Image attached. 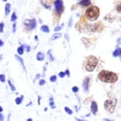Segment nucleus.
Instances as JSON below:
<instances>
[{"mask_svg":"<svg viewBox=\"0 0 121 121\" xmlns=\"http://www.w3.org/2000/svg\"><path fill=\"white\" fill-rule=\"evenodd\" d=\"M98 78H99V80H101L103 82L113 83L117 80V75L113 72H111V71L102 70L98 73Z\"/></svg>","mask_w":121,"mask_h":121,"instance_id":"obj_1","label":"nucleus"},{"mask_svg":"<svg viewBox=\"0 0 121 121\" xmlns=\"http://www.w3.org/2000/svg\"><path fill=\"white\" fill-rule=\"evenodd\" d=\"M85 16L87 17V19H89L91 21L96 20L99 16V9L95 6H91L90 8L87 9V10L85 12Z\"/></svg>","mask_w":121,"mask_h":121,"instance_id":"obj_2","label":"nucleus"},{"mask_svg":"<svg viewBox=\"0 0 121 121\" xmlns=\"http://www.w3.org/2000/svg\"><path fill=\"white\" fill-rule=\"evenodd\" d=\"M97 59L95 57V56H89L87 57L86 59V61L84 63V67H85V70L88 71V72H92L95 70V68L96 67L97 65Z\"/></svg>","mask_w":121,"mask_h":121,"instance_id":"obj_3","label":"nucleus"},{"mask_svg":"<svg viewBox=\"0 0 121 121\" xmlns=\"http://www.w3.org/2000/svg\"><path fill=\"white\" fill-rule=\"evenodd\" d=\"M115 104H116V99L112 98V99H108L104 102V108L107 112H112L115 109Z\"/></svg>","mask_w":121,"mask_h":121,"instance_id":"obj_4","label":"nucleus"},{"mask_svg":"<svg viewBox=\"0 0 121 121\" xmlns=\"http://www.w3.org/2000/svg\"><path fill=\"white\" fill-rule=\"evenodd\" d=\"M24 26L27 30H33L37 26V22L35 19H26L24 21Z\"/></svg>","mask_w":121,"mask_h":121,"instance_id":"obj_5","label":"nucleus"},{"mask_svg":"<svg viewBox=\"0 0 121 121\" xmlns=\"http://www.w3.org/2000/svg\"><path fill=\"white\" fill-rule=\"evenodd\" d=\"M54 10L56 14L60 15L63 11V3L62 0H55L54 2Z\"/></svg>","mask_w":121,"mask_h":121,"instance_id":"obj_6","label":"nucleus"},{"mask_svg":"<svg viewBox=\"0 0 121 121\" xmlns=\"http://www.w3.org/2000/svg\"><path fill=\"white\" fill-rule=\"evenodd\" d=\"M90 80H91L90 77H86L84 78L83 82H82V88H83V91L85 93H88L89 92V83H90Z\"/></svg>","mask_w":121,"mask_h":121,"instance_id":"obj_7","label":"nucleus"},{"mask_svg":"<svg viewBox=\"0 0 121 121\" xmlns=\"http://www.w3.org/2000/svg\"><path fill=\"white\" fill-rule=\"evenodd\" d=\"M15 59L18 60V62L21 64V66H22V68H23V70L26 73V66H25V63H24V60H23V59L19 56V55H15Z\"/></svg>","mask_w":121,"mask_h":121,"instance_id":"obj_8","label":"nucleus"},{"mask_svg":"<svg viewBox=\"0 0 121 121\" xmlns=\"http://www.w3.org/2000/svg\"><path fill=\"white\" fill-rule=\"evenodd\" d=\"M91 112L93 114H96L97 112V104L95 101H92L91 103Z\"/></svg>","mask_w":121,"mask_h":121,"instance_id":"obj_9","label":"nucleus"},{"mask_svg":"<svg viewBox=\"0 0 121 121\" xmlns=\"http://www.w3.org/2000/svg\"><path fill=\"white\" fill-rule=\"evenodd\" d=\"M44 58H45V55H44V53L42 52V51H40V52H38V53L36 54V59H37V60H39V61H43V60H44Z\"/></svg>","mask_w":121,"mask_h":121,"instance_id":"obj_10","label":"nucleus"},{"mask_svg":"<svg viewBox=\"0 0 121 121\" xmlns=\"http://www.w3.org/2000/svg\"><path fill=\"white\" fill-rule=\"evenodd\" d=\"M23 100H24V95H21L20 96H17V97L15 98V104H17V105H21L22 102H23Z\"/></svg>","mask_w":121,"mask_h":121,"instance_id":"obj_11","label":"nucleus"},{"mask_svg":"<svg viewBox=\"0 0 121 121\" xmlns=\"http://www.w3.org/2000/svg\"><path fill=\"white\" fill-rule=\"evenodd\" d=\"M79 5L82 6V7L90 6V5H91V0H81V1L79 2Z\"/></svg>","mask_w":121,"mask_h":121,"instance_id":"obj_12","label":"nucleus"},{"mask_svg":"<svg viewBox=\"0 0 121 121\" xmlns=\"http://www.w3.org/2000/svg\"><path fill=\"white\" fill-rule=\"evenodd\" d=\"M52 50L51 49H49L48 51H47V53H46V55H47V58H48V60H50V61H54L55 60V58L53 57V55H52Z\"/></svg>","mask_w":121,"mask_h":121,"instance_id":"obj_13","label":"nucleus"},{"mask_svg":"<svg viewBox=\"0 0 121 121\" xmlns=\"http://www.w3.org/2000/svg\"><path fill=\"white\" fill-rule=\"evenodd\" d=\"M8 84H9V86L10 87V89H11V91H12V92H15V91H16L15 85L12 83V81H11V79H10V78H9V79H8Z\"/></svg>","mask_w":121,"mask_h":121,"instance_id":"obj_14","label":"nucleus"},{"mask_svg":"<svg viewBox=\"0 0 121 121\" xmlns=\"http://www.w3.org/2000/svg\"><path fill=\"white\" fill-rule=\"evenodd\" d=\"M24 52H25V48H24V47H23V45L21 44V45L17 48V53H18L17 55L21 56V55H23V54H24Z\"/></svg>","mask_w":121,"mask_h":121,"instance_id":"obj_15","label":"nucleus"},{"mask_svg":"<svg viewBox=\"0 0 121 121\" xmlns=\"http://www.w3.org/2000/svg\"><path fill=\"white\" fill-rule=\"evenodd\" d=\"M9 12H10V4H6V6H5V14L6 15H9Z\"/></svg>","mask_w":121,"mask_h":121,"instance_id":"obj_16","label":"nucleus"},{"mask_svg":"<svg viewBox=\"0 0 121 121\" xmlns=\"http://www.w3.org/2000/svg\"><path fill=\"white\" fill-rule=\"evenodd\" d=\"M41 31H43V32H45V33H48L50 30H49V27H48V26H46V25H43V26H41Z\"/></svg>","mask_w":121,"mask_h":121,"instance_id":"obj_17","label":"nucleus"},{"mask_svg":"<svg viewBox=\"0 0 121 121\" xmlns=\"http://www.w3.org/2000/svg\"><path fill=\"white\" fill-rule=\"evenodd\" d=\"M60 37H61V33L57 32V33H55V34H53V35H52L51 40H57V39H59V38H60Z\"/></svg>","mask_w":121,"mask_h":121,"instance_id":"obj_18","label":"nucleus"},{"mask_svg":"<svg viewBox=\"0 0 121 121\" xmlns=\"http://www.w3.org/2000/svg\"><path fill=\"white\" fill-rule=\"evenodd\" d=\"M114 57H116V56H119V57H121V48H117L114 52H113V54H112Z\"/></svg>","mask_w":121,"mask_h":121,"instance_id":"obj_19","label":"nucleus"},{"mask_svg":"<svg viewBox=\"0 0 121 121\" xmlns=\"http://www.w3.org/2000/svg\"><path fill=\"white\" fill-rule=\"evenodd\" d=\"M22 45H23V47L25 48V51H26V52H30V50H31V47H30V45H28V44H26V43H23Z\"/></svg>","mask_w":121,"mask_h":121,"instance_id":"obj_20","label":"nucleus"},{"mask_svg":"<svg viewBox=\"0 0 121 121\" xmlns=\"http://www.w3.org/2000/svg\"><path fill=\"white\" fill-rule=\"evenodd\" d=\"M16 19H17V15H16L15 12H13V13L11 14V18H10V20H11V22L15 23V22H16Z\"/></svg>","mask_w":121,"mask_h":121,"instance_id":"obj_21","label":"nucleus"},{"mask_svg":"<svg viewBox=\"0 0 121 121\" xmlns=\"http://www.w3.org/2000/svg\"><path fill=\"white\" fill-rule=\"evenodd\" d=\"M64 111H65V112H67L69 115H71L72 113H73V112H72V110L70 109V108H68V107H64Z\"/></svg>","mask_w":121,"mask_h":121,"instance_id":"obj_22","label":"nucleus"},{"mask_svg":"<svg viewBox=\"0 0 121 121\" xmlns=\"http://www.w3.org/2000/svg\"><path fill=\"white\" fill-rule=\"evenodd\" d=\"M62 26H63V24H61L60 26H57L54 28V31H55V32H58V31H60V30L62 28Z\"/></svg>","mask_w":121,"mask_h":121,"instance_id":"obj_23","label":"nucleus"},{"mask_svg":"<svg viewBox=\"0 0 121 121\" xmlns=\"http://www.w3.org/2000/svg\"><path fill=\"white\" fill-rule=\"evenodd\" d=\"M0 81L1 82H6V76L4 74H0Z\"/></svg>","mask_w":121,"mask_h":121,"instance_id":"obj_24","label":"nucleus"},{"mask_svg":"<svg viewBox=\"0 0 121 121\" xmlns=\"http://www.w3.org/2000/svg\"><path fill=\"white\" fill-rule=\"evenodd\" d=\"M49 80H50L51 82H55V81L57 80V76H56V75H53V76H51V77L49 78Z\"/></svg>","mask_w":121,"mask_h":121,"instance_id":"obj_25","label":"nucleus"},{"mask_svg":"<svg viewBox=\"0 0 121 121\" xmlns=\"http://www.w3.org/2000/svg\"><path fill=\"white\" fill-rule=\"evenodd\" d=\"M38 83H39V85H40V86H43V85L46 83V81H45V79H44V78H42V79H40V80H39V82H38Z\"/></svg>","mask_w":121,"mask_h":121,"instance_id":"obj_26","label":"nucleus"},{"mask_svg":"<svg viewBox=\"0 0 121 121\" xmlns=\"http://www.w3.org/2000/svg\"><path fill=\"white\" fill-rule=\"evenodd\" d=\"M49 107H50L51 109H55V108H56L55 102H54V101H50V102H49Z\"/></svg>","mask_w":121,"mask_h":121,"instance_id":"obj_27","label":"nucleus"},{"mask_svg":"<svg viewBox=\"0 0 121 121\" xmlns=\"http://www.w3.org/2000/svg\"><path fill=\"white\" fill-rule=\"evenodd\" d=\"M72 92L73 93H78V86H73L72 87Z\"/></svg>","mask_w":121,"mask_h":121,"instance_id":"obj_28","label":"nucleus"},{"mask_svg":"<svg viewBox=\"0 0 121 121\" xmlns=\"http://www.w3.org/2000/svg\"><path fill=\"white\" fill-rule=\"evenodd\" d=\"M3 31H4V23L1 22L0 23V33H3Z\"/></svg>","mask_w":121,"mask_h":121,"instance_id":"obj_29","label":"nucleus"},{"mask_svg":"<svg viewBox=\"0 0 121 121\" xmlns=\"http://www.w3.org/2000/svg\"><path fill=\"white\" fill-rule=\"evenodd\" d=\"M58 76H59V77H60V78H64V77H65V73L61 71V72H60V73L58 74Z\"/></svg>","mask_w":121,"mask_h":121,"instance_id":"obj_30","label":"nucleus"},{"mask_svg":"<svg viewBox=\"0 0 121 121\" xmlns=\"http://www.w3.org/2000/svg\"><path fill=\"white\" fill-rule=\"evenodd\" d=\"M64 73H65V76H67V77H70V71H69V69H68V68H66V69H65Z\"/></svg>","mask_w":121,"mask_h":121,"instance_id":"obj_31","label":"nucleus"},{"mask_svg":"<svg viewBox=\"0 0 121 121\" xmlns=\"http://www.w3.org/2000/svg\"><path fill=\"white\" fill-rule=\"evenodd\" d=\"M16 31V23H13V25H12V32L14 33Z\"/></svg>","mask_w":121,"mask_h":121,"instance_id":"obj_32","label":"nucleus"},{"mask_svg":"<svg viewBox=\"0 0 121 121\" xmlns=\"http://www.w3.org/2000/svg\"><path fill=\"white\" fill-rule=\"evenodd\" d=\"M72 24H73V19L70 18V19H69V23H68V26L71 27V26H72Z\"/></svg>","mask_w":121,"mask_h":121,"instance_id":"obj_33","label":"nucleus"},{"mask_svg":"<svg viewBox=\"0 0 121 121\" xmlns=\"http://www.w3.org/2000/svg\"><path fill=\"white\" fill-rule=\"evenodd\" d=\"M4 119H5L4 114H3L2 112H0V121H4Z\"/></svg>","mask_w":121,"mask_h":121,"instance_id":"obj_34","label":"nucleus"},{"mask_svg":"<svg viewBox=\"0 0 121 121\" xmlns=\"http://www.w3.org/2000/svg\"><path fill=\"white\" fill-rule=\"evenodd\" d=\"M116 9H117V11H119V12H121V3L116 7Z\"/></svg>","mask_w":121,"mask_h":121,"instance_id":"obj_35","label":"nucleus"},{"mask_svg":"<svg viewBox=\"0 0 121 121\" xmlns=\"http://www.w3.org/2000/svg\"><path fill=\"white\" fill-rule=\"evenodd\" d=\"M50 101H54V97H53V95H50V96H49L48 102H50Z\"/></svg>","mask_w":121,"mask_h":121,"instance_id":"obj_36","label":"nucleus"},{"mask_svg":"<svg viewBox=\"0 0 121 121\" xmlns=\"http://www.w3.org/2000/svg\"><path fill=\"white\" fill-rule=\"evenodd\" d=\"M40 77H41V75H40V74H37V75L35 76V80H36V79H39Z\"/></svg>","mask_w":121,"mask_h":121,"instance_id":"obj_37","label":"nucleus"},{"mask_svg":"<svg viewBox=\"0 0 121 121\" xmlns=\"http://www.w3.org/2000/svg\"><path fill=\"white\" fill-rule=\"evenodd\" d=\"M10 116H11V113H9L8 114V117H7V121H9L10 120Z\"/></svg>","mask_w":121,"mask_h":121,"instance_id":"obj_38","label":"nucleus"},{"mask_svg":"<svg viewBox=\"0 0 121 121\" xmlns=\"http://www.w3.org/2000/svg\"><path fill=\"white\" fill-rule=\"evenodd\" d=\"M38 104H41V95H38Z\"/></svg>","mask_w":121,"mask_h":121,"instance_id":"obj_39","label":"nucleus"},{"mask_svg":"<svg viewBox=\"0 0 121 121\" xmlns=\"http://www.w3.org/2000/svg\"><path fill=\"white\" fill-rule=\"evenodd\" d=\"M3 45H4V42H3V40L0 39V47H2Z\"/></svg>","mask_w":121,"mask_h":121,"instance_id":"obj_40","label":"nucleus"},{"mask_svg":"<svg viewBox=\"0 0 121 121\" xmlns=\"http://www.w3.org/2000/svg\"><path fill=\"white\" fill-rule=\"evenodd\" d=\"M64 37H65V40H66V41H69V36H68V34H65Z\"/></svg>","mask_w":121,"mask_h":121,"instance_id":"obj_41","label":"nucleus"},{"mask_svg":"<svg viewBox=\"0 0 121 121\" xmlns=\"http://www.w3.org/2000/svg\"><path fill=\"white\" fill-rule=\"evenodd\" d=\"M76 120H77V121H87V120H84V119H80V118H77V117H76Z\"/></svg>","mask_w":121,"mask_h":121,"instance_id":"obj_42","label":"nucleus"},{"mask_svg":"<svg viewBox=\"0 0 121 121\" xmlns=\"http://www.w3.org/2000/svg\"><path fill=\"white\" fill-rule=\"evenodd\" d=\"M34 40H35L36 42H38V41H39V39H38V36H35V37H34Z\"/></svg>","mask_w":121,"mask_h":121,"instance_id":"obj_43","label":"nucleus"},{"mask_svg":"<svg viewBox=\"0 0 121 121\" xmlns=\"http://www.w3.org/2000/svg\"><path fill=\"white\" fill-rule=\"evenodd\" d=\"M31 105H32V102H31V101H30L29 103H27V104H26V106H27V107H29V106H31Z\"/></svg>","mask_w":121,"mask_h":121,"instance_id":"obj_44","label":"nucleus"},{"mask_svg":"<svg viewBox=\"0 0 121 121\" xmlns=\"http://www.w3.org/2000/svg\"><path fill=\"white\" fill-rule=\"evenodd\" d=\"M3 112V108L0 106V112Z\"/></svg>","mask_w":121,"mask_h":121,"instance_id":"obj_45","label":"nucleus"},{"mask_svg":"<svg viewBox=\"0 0 121 121\" xmlns=\"http://www.w3.org/2000/svg\"><path fill=\"white\" fill-rule=\"evenodd\" d=\"M26 121H32V118H27Z\"/></svg>","mask_w":121,"mask_h":121,"instance_id":"obj_46","label":"nucleus"},{"mask_svg":"<svg viewBox=\"0 0 121 121\" xmlns=\"http://www.w3.org/2000/svg\"><path fill=\"white\" fill-rule=\"evenodd\" d=\"M2 58H3V56H0V60H2Z\"/></svg>","mask_w":121,"mask_h":121,"instance_id":"obj_47","label":"nucleus"},{"mask_svg":"<svg viewBox=\"0 0 121 121\" xmlns=\"http://www.w3.org/2000/svg\"><path fill=\"white\" fill-rule=\"evenodd\" d=\"M3 1H4V2H6V1H7V0H3Z\"/></svg>","mask_w":121,"mask_h":121,"instance_id":"obj_48","label":"nucleus"}]
</instances>
